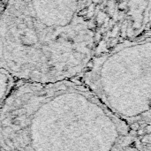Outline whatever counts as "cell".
<instances>
[{"instance_id": "6da1fadb", "label": "cell", "mask_w": 151, "mask_h": 151, "mask_svg": "<svg viewBox=\"0 0 151 151\" xmlns=\"http://www.w3.org/2000/svg\"><path fill=\"white\" fill-rule=\"evenodd\" d=\"M94 50L81 0H7L0 60L11 75L34 83L65 81L88 66Z\"/></svg>"}]
</instances>
